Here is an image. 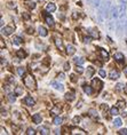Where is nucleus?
Returning a JSON list of instances; mask_svg holds the SVG:
<instances>
[{"instance_id": "1", "label": "nucleus", "mask_w": 127, "mask_h": 135, "mask_svg": "<svg viewBox=\"0 0 127 135\" xmlns=\"http://www.w3.org/2000/svg\"><path fill=\"white\" fill-rule=\"evenodd\" d=\"M118 8H119V19L118 21L123 22L125 24V21H124V16L126 14V8H127V0H119L118 2Z\"/></svg>"}, {"instance_id": "2", "label": "nucleus", "mask_w": 127, "mask_h": 135, "mask_svg": "<svg viewBox=\"0 0 127 135\" xmlns=\"http://www.w3.org/2000/svg\"><path fill=\"white\" fill-rule=\"evenodd\" d=\"M24 85H25L29 89H36V86H37L35 78H33L32 76H30V75L24 77Z\"/></svg>"}, {"instance_id": "3", "label": "nucleus", "mask_w": 127, "mask_h": 135, "mask_svg": "<svg viewBox=\"0 0 127 135\" xmlns=\"http://www.w3.org/2000/svg\"><path fill=\"white\" fill-rule=\"evenodd\" d=\"M92 85L94 86V88L97 90V92H99V90H101V89H102L103 82H102L100 79H93V80H92Z\"/></svg>"}, {"instance_id": "4", "label": "nucleus", "mask_w": 127, "mask_h": 135, "mask_svg": "<svg viewBox=\"0 0 127 135\" xmlns=\"http://www.w3.org/2000/svg\"><path fill=\"white\" fill-rule=\"evenodd\" d=\"M1 32H2V34H5V36H10V34L14 32V28L10 25L5 26V28H2Z\"/></svg>"}, {"instance_id": "5", "label": "nucleus", "mask_w": 127, "mask_h": 135, "mask_svg": "<svg viewBox=\"0 0 127 135\" xmlns=\"http://www.w3.org/2000/svg\"><path fill=\"white\" fill-rule=\"evenodd\" d=\"M50 86H53V87H54L56 90H60V92H62V90L64 89V86H63L62 84H60V82L55 81V80L50 81Z\"/></svg>"}, {"instance_id": "6", "label": "nucleus", "mask_w": 127, "mask_h": 135, "mask_svg": "<svg viewBox=\"0 0 127 135\" xmlns=\"http://www.w3.org/2000/svg\"><path fill=\"white\" fill-rule=\"evenodd\" d=\"M113 58L119 63H121V62L125 61V56H124V54H121V53H116L113 55Z\"/></svg>"}, {"instance_id": "7", "label": "nucleus", "mask_w": 127, "mask_h": 135, "mask_svg": "<svg viewBox=\"0 0 127 135\" xmlns=\"http://www.w3.org/2000/svg\"><path fill=\"white\" fill-rule=\"evenodd\" d=\"M45 19H46V22H47V24L49 26H54V18H53L52 16L49 15V14H45Z\"/></svg>"}, {"instance_id": "8", "label": "nucleus", "mask_w": 127, "mask_h": 135, "mask_svg": "<svg viewBox=\"0 0 127 135\" xmlns=\"http://www.w3.org/2000/svg\"><path fill=\"white\" fill-rule=\"evenodd\" d=\"M24 103H25L26 105H29V107H33V105H35V100L31 96H26L25 99H24Z\"/></svg>"}, {"instance_id": "9", "label": "nucleus", "mask_w": 127, "mask_h": 135, "mask_svg": "<svg viewBox=\"0 0 127 135\" xmlns=\"http://www.w3.org/2000/svg\"><path fill=\"white\" fill-rule=\"evenodd\" d=\"M88 32L93 38H97V39L100 38V33H99V31H97L96 29H88Z\"/></svg>"}, {"instance_id": "10", "label": "nucleus", "mask_w": 127, "mask_h": 135, "mask_svg": "<svg viewBox=\"0 0 127 135\" xmlns=\"http://www.w3.org/2000/svg\"><path fill=\"white\" fill-rule=\"evenodd\" d=\"M32 120L35 124H40V122L43 121V118H41V116L39 113H35L32 116Z\"/></svg>"}, {"instance_id": "11", "label": "nucleus", "mask_w": 127, "mask_h": 135, "mask_svg": "<svg viewBox=\"0 0 127 135\" xmlns=\"http://www.w3.org/2000/svg\"><path fill=\"white\" fill-rule=\"evenodd\" d=\"M38 32H39V34H40V37H47V34H48V31L46 30L44 26H39Z\"/></svg>"}, {"instance_id": "12", "label": "nucleus", "mask_w": 127, "mask_h": 135, "mask_svg": "<svg viewBox=\"0 0 127 135\" xmlns=\"http://www.w3.org/2000/svg\"><path fill=\"white\" fill-rule=\"evenodd\" d=\"M110 78H111L112 80L118 79L119 78V71L118 70H111V72H110Z\"/></svg>"}, {"instance_id": "13", "label": "nucleus", "mask_w": 127, "mask_h": 135, "mask_svg": "<svg viewBox=\"0 0 127 135\" xmlns=\"http://www.w3.org/2000/svg\"><path fill=\"white\" fill-rule=\"evenodd\" d=\"M14 93H15L16 96H19V95H23V88L21 87V86H16L15 88H14Z\"/></svg>"}, {"instance_id": "14", "label": "nucleus", "mask_w": 127, "mask_h": 135, "mask_svg": "<svg viewBox=\"0 0 127 135\" xmlns=\"http://www.w3.org/2000/svg\"><path fill=\"white\" fill-rule=\"evenodd\" d=\"M38 131H39V133H40V134H44V135L49 134V132H50L49 129H48L47 127H45V126H40V127H39Z\"/></svg>"}, {"instance_id": "15", "label": "nucleus", "mask_w": 127, "mask_h": 135, "mask_svg": "<svg viewBox=\"0 0 127 135\" xmlns=\"http://www.w3.org/2000/svg\"><path fill=\"white\" fill-rule=\"evenodd\" d=\"M46 9H47V12H50V13L55 12V11H56V6H55V4H53V2H49V4L47 5V7H46Z\"/></svg>"}, {"instance_id": "16", "label": "nucleus", "mask_w": 127, "mask_h": 135, "mask_svg": "<svg viewBox=\"0 0 127 135\" xmlns=\"http://www.w3.org/2000/svg\"><path fill=\"white\" fill-rule=\"evenodd\" d=\"M82 88H84V92L86 93L87 95H92V94H93V88L91 87V86L84 85V86H82Z\"/></svg>"}, {"instance_id": "17", "label": "nucleus", "mask_w": 127, "mask_h": 135, "mask_svg": "<svg viewBox=\"0 0 127 135\" xmlns=\"http://www.w3.org/2000/svg\"><path fill=\"white\" fill-rule=\"evenodd\" d=\"M100 53H101V56H102V58H103L104 61H108L109 60V53L108 51H105L104 49H100Z\"/></svg>"}, {"instance_id": "18", "label": "nucleus", "mask_w": 127, "mask_h": 135, "mask_svg": "<svg viewBox=\"0 0 127 135\" xmlns=\"http://www.w3.org/2000/svg\"><path fill=\"white\" fill-rule=\"evenodd\" d=\"M65 99H67L69 102H72L73 100L76 99V96H75V94H73V93H71V92H68L67 94H65Z\"/></svg>"}, {"instance_id": "19", "label": "nucleus", "mask_w": 127, "mask_h": 135, "mask_svg": "<svg viewBox=\"0 0 127 135\" xmlns=\"http://www.w3.org/2000/svg\"><path fill=\"white\" fill-rule=\"evenodd\" d=\"M22 38L21 37H18V36H16V37H14V39H13V45H15V46H18V45H21L22 44Z\"/></svg>"}, {"instance_id": "20", "label": "nucleus", "mask_w": 127, "mask_h": 135, "mask_svg": "<svg viewBox=\"0 0 127 135\" xmlns=\"http://www.w3.org/2000/svg\"><path fill=\"white\" fill-rule=\"evenodd\" d=\"M67 53L69 54V55H73V54L76 53V48L73 47L72 45H68L67 46Z\"/></svg>"}, {"instance_id": "21", "label": "nucleus", "mask_w": 127, "mask_h": 135, "mask_svg": "<svg viewBox=\"0 0 127 135\" xmlns=\"http://www.w3.org/2000/svg\"><path fill=\"white\" fill-rule=\"evenodd\" d=\"M73 61H75V63L77 65H82L84 64V62H85V60L82 57H75L73 58Z\"/></svg>"}, {"instance_id": "22", "label": "nucleus", "mask_w": 127, "mask_h": 135, "mask_svg": "<svg viewBox=\"0 0 127 135\" xmlns=\"http://www.w3.org/2000/svg\"><path fill=\"white\" fill-rule=\"evenodd\" d=\"M16 55H17V57H19V58H24L26 56V53L23 49H18L16 51Z\"/></svg>"}, {"instance_id": "23", "label": "nucleus", "mask_w": 127, "mask_h": 135, "mask_svg": "<svg viewBox=\"0 0 127 135\" xmlns=\"http://www.w3.org/2000/svg\"><path fill=\"white\" fill-rule=\"evenodd\" d=\"M94 72H95V69L93 68V67H87V77H92L93 75H94Z\"/></svg>"}, {"instance_id": "24", "label": "nucleus", "mask_w": 127, "mask_h": 135, "mask_svg": "<svg viewBox=\"0 0 127 135\" xmlns=\"http://www.w3.org/2000/svg\"><path fill=\"white\" fill-rule=\"evenodd\" d=\"M55 44H56V47L60 50L63 49V44H62V40H61V39H55Z\"/></svg>"}, {"instance_id": "25", "label": "nucleus", "mask_w": 127, "mask_h": 135, "mask_svg": "<svg viewBox=\"0 0 127 135\" xmlns=\"http://www.w3.org/2000/svg\"><path fill=\"white\" fill-rule=\"evenodd\" d=\"M17 73H18V76H19V77H23V76L25 75V68L19 67V68L17 69Z\"/></svg>"}, {"instance_id": "26", "label": "nucleus", "mask_w": 127, "mask_h": 135, "mask_svg": "<svg viewBox=\"0 0 127 135\" xmlns=\"http://www.w3.org/2000/svg\"><path fill=\"white\" fill-rule=\"evenodd\" d=\"M110 113H111V116H118V115H119L118 108H111V110H110Z\"/></svg>"}, {"instance_id": "27", "label": "nucleus", "mask_w": 127, "mask_h": 135, "mask_svg": "<svg viewBox=\"0 0 127 135\" xmlns=\"http://www.w3.org/2000/svg\"><path fill=\"white\" fill-rule=\"evenodd\" d=\"M62 118H61V117H55V118H54V121H53V122H54V125H56V126H58V125H61V124H62Z\"/></svg>"}, {"instance_id": "28", "label": "nucleus", "mask_w": 127, "mask_h": 135, "mask_svg": "<svg viewBox=\"0 0 127 135\" xmlns=\"http://www.w3.org/2000/svg\"><path fill=\"white\" fill-rule=\"evenodd\" d=\"M113 124H114V126H116V127H120L123 122H121L120 118H116V119H114V121H113Z\"/></svg>"}, {"instance_id": "29", "label": "nucleus", "mask_w": 127, "mask_h": 135, "mask_svg": "<svg viewBox=\"0 0 127 135\" xmlns=\"http://www.w3.org/2000/svg\"><path fill=\"white\" fill-rule=\"evenodd\" d=\"M117 104H118V108H121V109H125V107H126L125 101H121V100L117 102Z\"/></svg>"}, {"instance_id": "30", "label": "nucleus", "mask_w": 127, "mask_h": 135, "mask_svg": "<svg viewBox=\"0 0 127 135\" xmlns=\"http://www.w3.org/2000/svg\"><path fill=\"white\" fill-rule=\"evenodd\" d=\"M88 112H89V116H92V117H94V118H96V119H97V112L95 111L94 109H91Z\"/></svg>"}, {"instance_id": "31", "label": "nucleus", "mask_w": 127, "mask_h": 135, "mask_svg": "<svg viewBox=\"0 0 127 135\" xmlns=\"http://www.w3.org/2000/svg\"><path fill=\"white\" fill-rule=\"evenodd\" d=\"M76 72L77 73H82L84 72V69H82L81 65H77V67H76Z\"/></svg>"}, {"instance_id": "32", "label": "nucleus", "mask_w": 127, "mask_h": 135, "mask_svg": "<svg viewBox=\"0 0 127 135\" xmlns=\"http://www.w3.org/2000/svg\"><path fill=\"white\" fill-rule=\"evenodd\" d=\"M15 93L14 94H8V99H9V101L10 102H15Z\"/></svg>"}, {"instance_id": "33", "label": "nucleus", "mask_w": 127, "mask_h": 135, "mask_svg": "<svg viewBox=\"0 0 127 135\" xmlns=\"http://www.w3.org/2000/svg\"><path fill=\"white\" fill-rule=\"evenodd\" d=\"M26 134H28V135H35L36 134V131L33 128H28V131H26Z\"/></svg>"}, {"instance_id": "34", "label": "nucleus", "mask_w": 127, "mask_h": 135, "mask_svg": "<svg viewBox=\"0 0 127 135\" xmlns=\"http://www.w3.org/2000/svg\"><path fill=\"white\" fill-rule=\"evenodd\" d=\"M93 4L95 7H100L101 6V0H93Z\"/></svg>"}, {"instance_id": "35", "label": "nucleus", "mask_w": 127, "mask_h": 135, "mask_svg": "<svg viewBox=\"0 0 127 135\" xmlns=\"http://www.w3.org/2000/svg\"><path fill=\"white\" fill-rule=\"evenodd\" d=\"M124 88H125V87H124V85H123V84H118V85L116 86V90H117V92H118V90L124 89Z\"/></svg>"}, {"instance_id": "36", "label": "nucleus", "mask_w": 127, "mask_h": 135, "mask_svg": "<svg viewBox=\"0 0 127 135\" xmlns=\"http://www.w3.org/2000/svg\"><path fill=\"white\" fill-rule=\"evenodd\" d=\"M28 6L30 7L31 9H35L36 8V4H35V2H32V1H29L28 2Z\"/></svg>"}, {"instance_id": "37", "label": "nucleus", "mask_w": 127, "mask_h": 135, "mask_svg": "<svg viewBox=\"0 0 127 135\" xmlns=\"http://www.w3.org/2000/svg\"><path fill=\"white\" fill-rule=\"evenodd\" d=\"M50 112H52V115H57V113H58V108H57V107L53 108L52 111H50Z\"/></svg>"}, {"instance_id": "38", "label": "nucleus", "mask_w": 127, "mask_h": 135, "mask_svg": "<svg viewBox=\"0 0 127 135\" xmlns=\"http://www.w3.org/2000/svg\"><path fill=\"white\" fill-rule=\"evenodd\" d=\"M7 7H8V8H12V9H13V8H15V7H16V5L14 4V2H8Z\"/></svg>"}, {"instance_id": "39", "label": "nucleus", "mask_w": 127, "mask_h": 135, "mask_svg": "<svg viewBox=\"0 0 127 135\" xmlns=\"http://www.w3.org/2000/svg\"><path fill=\"white\" fill-rule=\"evenodd\" d=\"M57 78H58V79H61V80L65 79V76H64V73H62V72H61V73H58V75H57Z\"/></svg>"}, {"instance_id": "40", "label": "nucleus", "mask_w": 127, "mask_h": 135, "mask_svg": "<svg viewBox=\"0 0 127 135\" xmlns=\"http://www.w3.org/2000/svg\"><path fill=\"white\" fill-rule=\"evenodd\" d=\"M118 133L121 134V135H127V129H126V128H123V129H120V131H119Z\"/></svg>"}, {"instance_id": "41", "label": "nucleus", "mask_w": 127, "mask_h": 135, "mask_svg": "<svg viewBox=\"0 0 127 135\" xmlns=\"http://www.w3.org/2000/svg\"><path fill=\"white\" fill-rule=\"evenodd\" d=\"M99 73H100V76H101V77H105V76H107V72L104 70H100Z\"/></svg>"}, {"instance_id": "42", "label": "nucleus", "mask_w": 127, "mask_h": 135, "mask_svg": "<svg viewBox=\"0 0 127 135\" xmlns=\"http://www.w3.org/2000/svg\"><path fill=\"white\" fill-rule=\"evenodd\" d=\"M64 70H65V71L70 70V64H69L68 62H65V63H64Z\"/></svg>"}, {"instance_id": "43", "label": "nucleus", "mask_w": 127, "mask_h": 135, "mask_svg": "<svg viewBox=\"0 0 127 135\" xmlns=\"http://www.w3.org/2000/svg\"><path fill=\"white\" fill-rule=\"evenodd\" d=\"M70 77H71V80H72L73 82H76V81H77V77H76V75H71Z\"/></svg>"}, {"instance_id": "44", "label": "nucleus", "mask_w": 127, "mask_h": 135, "mask_svg": "<svg viewBox=\"0 0 127 135\" xmlns=\"http://www.w3.org/2000/svg\"><path fill=\"white\" fill-rule=\"evenodd\" d=\"M73 121H75L76 124H78V122L80 121V118H79V117H75V118H73Z\"/></svg>"}, {"instance_id": "45", "label": "nucleus", "mask_w": 127, "mask_h": 135, "mask_svg": "<svg viewBox=\"0 0 127 135\" xmlns=\"http://www.w3.org/2000/svg\"><path fill=\"white\" fill-rule=\"evenodd\" d=\"M89 41H91V37H86V38H85V43H89Z\"/></svg>"}, {"instance_id": "46", "label": "nucleus", "mask_w": 127, "mask_h": 135, "mask_svg": "<svg viewBox=\"0 0 127 135\" xmlns=\"http://www.w3.org/2000/svg\"><path fill=\"white\" fill-rule=\"evenodd\" d=\"M28 33H30V34L33 33V28H29L28 29Z\"/></svg>"}, {"instance_id": "47", "label": "nucleus", "mask_w": 127, "mask_h": 135, "mask_svg": "<svg viewBox=\"0 0 127 135\" xmlns=\"http://www.w3.org/2000/svg\"><path fill=\"white\" fill-rule=\"evenodd\" d=\"M23 17H24V18H25V19H29V17H30V16H29V15H28V14H25V13H23Z\"/></svg>"}, {"instance_id": "48", "label": "nucleus", "mask_w": 127, "mask_h": 135, "mask_svg": "<svg viewBox=\"0 0 127 135\" xmlns=\"http://www.w3.org/2000/svg\"><path fill=\"white\" fill-rule=\"evenodd\" d=\"M124 30H125V32L127 33V21L125 22V25H124Z\"/></svg>"}, {"instance_id": "49", "label": "nucleus", "mask_w": 127, "mask_h": 135, "mask_svg": "<svg viewBox=\"0 0 127 135\" xmlns=\"http://www.w3.org/2000/svg\"><path fill=\"white\" fill-rule=\"evenodd\" d=\"M124 73H125V75H126V77H127V65H126L125 68H124Z\"/></svg>"}, {"instance_id": "50", "label": "nucleus", "mask_w": 127, "mask_h": 135, "mask_svg": "<svg viewBox=\"0 0 127 135\" xmlns=\"http://www.w3.org/2000/svg\"><path fill=\"white\" fill-rule=\"evenodd\" d=\"M1 134H7V132H6V129H4V128H1Z\"/></svg>"}, {"instance_id": "51", "label": "nucleus", "mask_w": 127, "mask_h": 135, "mask_svg": "<svg viewBox=\"0 0 127 135\" xmlns=\"http://www.w3.org/2000/svg\"><path fill=\"white\" fill-rule=\"evenodd\" d=\"M102 109H103V110L105 109V110H107V109H108V105H107V104H105V105H102Z\"/></svg>"}, {"instance_id": "52", "label": "nucleus", "mask_w": 127, "mask_h": 135, "mask_svg": "<svg viewBox=\"0 0 127 135\" xmlns=\"http://www.w3.org/2000/svg\"><path fill=\"white\" fill-rule=\"evenodd\" d=\"M124 92H125V93H126V94H127V85H126V87H125V88H124Z\"/></svg>"}, {"instance_id": "53", "label": "nucleus", "mask_w": 127, "mask_h": 135, "mask_svg": "<svg viewBox=\"0 0 127 135\" xmlns=\"http://www.w3.org/2000/svg\"><path fill=\"white\" fill-rule=\"evenodd\" d=\"M37 1H39V2H41V1H44V0H37Z\"/></svg>"}, {"instance_id": "54", "label": "nucleus", "mask_w": 127, "mask_h": 135, "mask_svg": "<svg viewBox=\"0 0 127 135\" xmlns=\"http://www.w3.org/2000/svg\"><path fill=\"white\" fill-rule=\"evenodd\" d=\"M93 1V0H88V2H92Z\"/></svg>"}]
</instances>
